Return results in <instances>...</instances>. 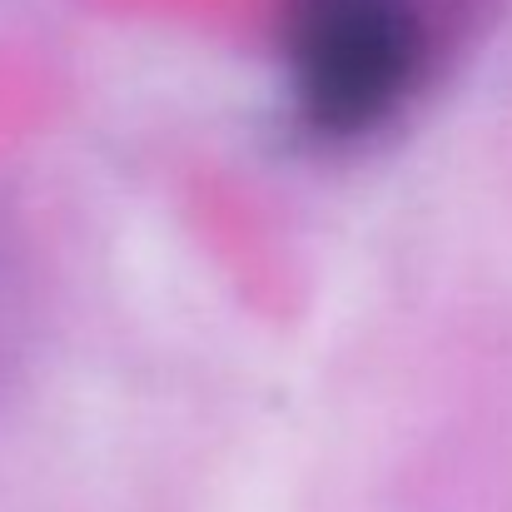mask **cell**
<instances>
[{
    "label": "cell",
    "mask_w": 512,
    "mask_h": 512,
    "mask_svg": "<svg viewBox=\"0 0 512 512\" xmlns=\"http://www.w3.org/2000/svg\"><path fill=\"white\" fill-rule=\"evenodd\" d=\"M483 10L488 0H284L279 60L294 130L324 150L393 130L443 80Z\"/></svg>",
    "instance_id": "cell-1"
}]
</instances>
